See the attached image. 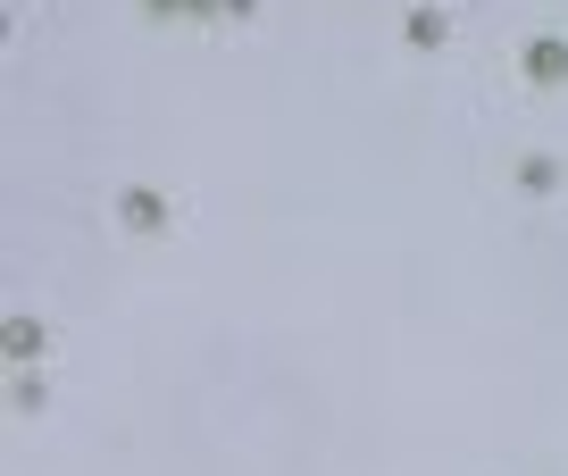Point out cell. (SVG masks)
<instances>
[{"label": "cell", "mask_w": 568, "mask_h": 476, "mask_svg": "<svg viewBox=\"0 0 568 476\" xmlns=\"http://www.w3.org/2000/svg\"><path fill=\"white\" fill-rule=\"evenodd\" d=\"M527 76H535V84H560V76H568V51H552V42L527 51Z\"/></svg>", "instance_id": "1"}, {"label": "cell", "mask_w": 568, "mask_h": 476, "mask_svg": "<svg viewBox=\"0 0 568 476\" xmlns=\"http://www.w3.org/2000/svg\"><path fill=\"white\" fill-rule=\"evenodd\" d=\"M410 42H418V51H435V42H443V17L418 9V17H410Z\"/></svg>", "instance_id": "2"}]
</instances>
